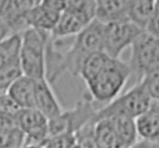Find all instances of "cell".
I'll list each match as a JSON object with an SVG mask.
<instances>
[{
  "label": "cell",
  "instance_id": "6da1fadb",
  "mask_svg": "<svg viewBox=\"0 0 159 148\" xmlns=\"http://www.w3.org/2000/svg\"><path fill=\"white\" fill-rule=\"evenodd\" d=\"M130 78L128 63L120 58H112L107 66L85 85L89 95L95 102L107 103L119 96Z\"/></svg>",
  "mask_w": 159,
  "mask_h": 148
},
{
  "label": "cell",
  "instance_id": "7a4b0ae2",
  "mask_svg": "<svg viewBox=\"0 0 159 148\" xmlns=\"http://www.w3.org/2000/svg\"><path fill=\"white\" fill-rule=\"evenodd\" d=\"M103 23L93 19L82 31L72 37L64 54L65 72L78 77L81 65L93 53L102 50Z\"/></svg>",
  "mask_w": 159,
  "mask_h": 148
},
{
  "label": "cell",
  "instance_id": "3957f363",
  "mask_svg": "<svg viewBox=\"0 0 159 148\" xmlns=\"http://www.w3.org/2000/svg\"><path fill=\"white\" fill-rule=\"evenodd\" d=\"M49 32L28 28L21 34L19 61L23 74L34 79L45 78L46 43Z\"/></svg>",
  "mask_w": 159,
  "mask_h": 148
},
{
  "label": "cell",
  "instance_id": "277c9868",
  "mask_svg": "<svg viewBox=\"0 0 159 148\" xmlns=\"http://www.w3.org/2000/svg\"><path fill=\"white\" fill-rule=\"evenodd\" d=\"M152 100L141 84L136 83L125 93L117 96L103 107L98 109L93 120L96 122L117 115L136 118L148 108Z\"/></svg>",
  "mask_w": 159,
  "mask_h": 148
},
{
  "label": "cell",
  "instance_id": "5b68a950",
  "mask_svg": "<svg viewBox=\"0 0 159 148\" xmlns=\"http://www.w3.org/2000/svg\"><path fill=\"white\" fill-rule=\"evenodd\" d=\"M131 53L128 63L130 78L138 83L148 71L159 68V40L148 33L143 31L130 45Z\"/></svg>",
  "mask_w": 159,
  "mask_h": 148
},
{
  "label": "cell",
  "instance_id": "8992f818",
  "mask_svg": "<svg viewBox=\"0 0 159 148\" xmlns=\"http://www.w3.org/2000/svg\"><path fill=\"white\" fill-rule=\"evenodd\" d=\"M96 103L89 93H86L72 109L66 111L62 110L58 116L48 119L49 136L63 133H76L87 123L93 119L98 110Z\"/></svg>",
  "mask_w": 159,
  "mask_h": 148
},
{
  "label": "cell",
  "instance_id": "52a82bcc",
  "mask_svg": "<svg viewBox=\"0 0 159 148\" xmlns=\"http://www.w3.org/2000/svg\"><path fill=\"white\" fill-rule=\"evenodd\" d=\"M144 29L129 19L103 23L102 50L113 58H120Z\"/></svg>",
  "mask_w": 159,
  "mask_h": 148
},
{
  "label": "cell",
  "instance_id": "ba28073f",
  "mask_svg": "<svg viewBox=\"0 0 159 148\" xmlns=\"http://www.w3.org/2000/svg\"><path fill=\"white\" fill-rule=\"evenodd\" d=\"M34 108L44 115L48 119L58 116L63 110L51 83L46 78L35 79Z\"/></svg>",
  "mask_w": 159,
  "mask_h": 148
},
{
  "label": "cell",
  "instance_id": "9c48e42d",
  "mask_svg": "<svg viewBox=\"0 0 159 148\" xmlns=\"http://www.w3.org/2000/svg\"><path fill=\"white\" fill-rule=\"evenodd\" d=\"M34 6V0H8L1 19L6 23L12 34H21L29 27L27 12Z\"/></svg>",
  "mask_w": 159,
  "mask_h": 148
},
{
  "label": "cell",
  "instance_id": "30bf717a",
  "mask_svg": "<svg viewBox=\"0 0 159 148\" xmlns=\"http://www.w3.org/2000/svg\"><path fill=\"white\" fill-rule=\"evenodd\" d=\"M137 133L144 141L159 143V102L152 99L148 108L134 118Z\"/></svg>",
  "mask_w": 159,
  "mask_h": 148
},
{
  "label": "cell",
  "instance_id": "8fae6325",
  "mask_svg": "<svg viewBox=\"0 0 159 148\" xmlns=\"http://www.w3.org/2000/svg\"><path fill=\"white\" fill-rule=\"evenodd\" d=\"M92 20L75 11L67 8L61 12L55 27L51 32L57 38L74 37L82 31Z\"/></svg>",
  "mask_w": 159,
  "mask_h": 148
},
{
  "label": "cell",
  "instance_id": "7c38bea8",
  "mask_svg": "<svg viewBox=\"0 0 159 148\" xmlns=\"http://www.w3.org/2000/svg\"><path fill=\"white\" fill-rule=\"evenodd\" d=\"M35 79L22 74L14 81L6 92L20 108H34Z\"/></svg>",
  "mask_w": 159,
  "mask_h": 148
},
{
  "label": "cell",
  "instance_id": "4fadbf2b",
  "mask_svg": "<svg viewBox=\"0 0 159 148\" xmlns=\"http://www.w3.org/2000/svg\"><path fill=\"white\" fill-rule=\"evenodd\" d=\"M109 119L113 124L119 148H127L134 147L138 141L134 118L130 116L117 115Z\"/></svg>",
  "mask_w": 159,
  "mask_h": 148
},
{
  "label": "cell",
  "instance_id": "5bb4252c",
  "mask_svg": "<svg viewBox=\"0 0 159 148\" xmlns=\"http://www.w3.org/2000/svg\"><path fill=\"white\" fill-rule=\"evenodd\" d=\"M95 18L102 23L128 19L127 0H96Z\"/></svg>",
  "mask_w": 159,
  "mask_h": 148
},
{
  "label": "cell",
  "instance_id": "9a60e30c",
  "mask_svg": "<svg viewBox=\"0 0 159 148\" xmlns=\"http://www.w3.org/2000/svg\"><path fill=\"white\" fill-rule=\"evenodd\" d=\"M60 14L46 9L40 4L34 6L26 14L30 28L51 33L55 27Z\"/></svg>",
  "mask_w": 159,
  "mask_h": 148
},
{
  "label": "cell",
  "instance_id": "2e32d148",
  "mask_svg": "<svg viewBox=\"0 0 159 148\" xmlns=\"http://www.w3.org/2000/svg\"><path fill=\"white\" fill-rule=\"evenodd\" d=\"M17 127L24 133L48 127V119L36 108H20L15 116Z\"/></svg>",
  "mask_w": 159,
  "mask_h": 148
},
{
  "label": "cell",
  "instance_id": "e0dca14e",
  "mask_svg": "<svg viewBox=\"0 0 159 148\" xmlns=\"http://www.w3.org/2000/svg\"><path fill=\"white\" fill-rule=\"evenodd\" d=\"M157 6L158 0H127V17L144 29Z\"/></svg>",
  "mask_w": 159,
  "mask_h": 148
},
{
  "label": "cell",
  "instance_id": "ac0fdd59",
  "mask_svg": "<svg viewBox=\"0 0 159 148\" xmlns=\"http://www.w3.org/2000/svg\"><path fill=\"white\" fill-rule=\"evenodd\" d=\"M113 58L105 51H99L93 53L82 62L79 76L85 84L97 75Z\"/></svg>",
  "mask_w": 159,
  "mask_h": 148
},
{
  "label": "cell",
  "instance_id": "d6986e66",
  "mask_svg": "<svg viewBox=\"0 0 159 148\" xmlns=\"http://www.w3.org/2000/svg\"><path fill=\"white\" fill-rule=\"evenodd\" d=\"M94 136L96 147L119 148V144L113 124L109 118H104L96 121L94 126Z\"/></svg>",
  "mask_w": 159,
  "mask_h": 148
},
{
  "label": "cell",
  "instance_id": "ffe728a7",
  "mask_svg": "<svg viewBox=\"0 0 159 148\" xmlns=\"http://www.w3.org/2000/svg\"><path fill=\"white\" fill-rule=\"evenodd\" d=\"M21 34H11L0 42V68L19 58Z\"/></svg>",
  "mask_w": 159,
  "mask_h": 148
},
{
  "label": "cell",
  "instance_id": "44dd1931",
  "mask_svg": "<svg viewBox=\"0 0 159 148\" xmlns=\"http://www.w3.org/2000/svg\"><path fill=\"white\" fill-rule=\"evenodd\" d=\"M23 74L20 61H12L0 68V94L6 92L11 84Z\"/></svg>",
  "mask_w": 159,
  "mask_h": 148
},
{
  "label": "cell",
  "instance_id": "7402d4cb",
  "mask_svg": "<svg viewBox=\"0 0 159 148\" xmlns=\"http://www.w3.org/2000/svg\"><path fill=\"white\" fill-rule=\"evenodd\" d=\"M95 123L96 122L92 119L75 133V147H96L94 136Z\"/></svg>",
  "mask_w": 159,
  "mask_h": 148
},
{
  "label": "cell",
  "instance_id": "603a6c76",
  "mask_svg": "<svg viewBox=\"0 0 159 148\" xmlns=\"http://www.w3.org/2000/svg\"><path fill=\"white\" fill-rule=\"evenodd\" d=\"M152 99H159V68L144 74L139 81Z\"/></svg>",
  "mask_w": 159,
  "mask_h": 148
},
{
  "label": "cell",
  "instance_id": "cb8c5ba5",
  "mask_svg": "<svg viewBox=\"0 0 159 148\" xmlns=\"http://www.w3.org/2000/svg\"><path fill=\"white\" fill-rule=\"evenodd\" d=\"M68 9H72L90 20L95 18L96 0H67Z\"/></svg>",
  "mask_w": 159,
  "mask_h": 148
},
{
  "label": "cell",
  "instance_id": "d4e9b609",
  "mask_svg": "<svg viewBox=\"0 0 159 148\" xmlns=\"http://www.w3.org/2000/svg\"><path fill=\"white\" fill-rule=\"evenodd\" d=\"M44 147L48 148H74L75 147V133H63L49 136Z\"/></svg>",
  "mask_w": 159,
  "mask_h": 148
},
{
  "label": "cell",
  "instance_id": "484cf974",
  "mask_svg": "<svg viewBox=\"0 0 159 148\" xmlns=\"http://www.w3.org/2000/svg\"><path fill=\"white\" fill-rule=\"evenodd\" d=\"M20 109V106L7 92L0 94V111L16 116Z\"/></svg>",
  "mask_w": 159,
  "mask_h": 148
},
{
  "label": "cell",
  "instance_id": "4316f807",
  "mask_svg": "<svg viewBox=\"0 0 159 148\" xmlns=\"http://www.w3.org/2000/svg\"><path fill=\"white\" fill-rule=\"evenodd\" d=\"M40 6L60 14L68 7L67 0H41Z\"/></svg>",
  "mask_w": 159,
  "mask_h": 148
},
{
  "label": "cell",
  "instance_id": "83f0119b",
  "mask_svg": "<svg viewBox=\"0 0 159 148\" xmlns=\"http://www.w3.org/2000/svg\"><path fill=\"white\" fill-rule=\"evenodd\" d=\"M144 30L155 37H158V6H157L156 9H155L153 13L147 21Z\"/></svg>",
  "mask_w": 159,
  "mask_h": 148
},
{
  "label": "cell",
  "instance_id": "f1b7e54d",
  "mask_svg": "<svg viewBox=\"0 0 159 148\" xmlns=\"http://www.w3.org/2000/svg\"><path fill=\"white\" fill-rule=\"evenodd\" d=\"M16 127L15 116L0 111V130L9 132Z\"/></svg>",
  "mask_w": 159,
  "mask_h": 148
},
{
  "label": "cell",
  "instance_id": "f546056e",
  "mask_svg": "<svg viewBox=\"0 0 159 148\" xmlns=\"http://www.w3.org/2000/svg\"><path fill=\"white\" fill-rule=\"evenodd\" d=\"M11 34H12L10 32V29L8 27L6 23L0 18V42Z\"/></svg>",
  "mask_w": 159,
  "mask_h": 148
},
{
  "label": "cell",
  "instance_id": "4dcf8cb0",
  "mask_svg": "<svg viewBox=\"0 0 159 148\" xmlns=\"http://www.w3.org/2000/svg\"><path fill=\"white\" fill-rule=\"evenodd\" d=\"M7 1L8 0H0V18H1L3 12H4V9L6 8Z\"/></svg>",
  "mask_w": 159,
  "mask_h": 148
},
{
  "label": "cell",
  "instance_id": "1f68e13d",
  "mask_svg": "<svg viewBox=\"0 0 159 148\" xmlns=\"http://www.w3.org/2000/svg\"><path fill=\"white\" fill-rule=\"evenodd\" d=\"M34 3H35V5H38L39 3L40 2L41 0H34Z\"/></svg>",
  "mask_w": 159,
  "mask_h": 148
}]
</instances>
